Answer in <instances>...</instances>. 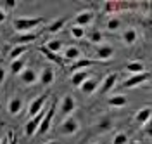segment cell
Listing matches in <instances>:
<instances>
[{"mask_svg":"<svg viewBox=\"0 0 152 144\" xmlns=\"http://www.w3.org/2000/svg\"><path fill=\"white\" fill-rule=\"evenodd\" d=\"M40 24H43V18H18V19H14V30L19 33H29Z\"/></svg>","mask_w":152,"mask_h":144,"instance_id":"obj_1","label":"cell"},{"mask_svg":"<svg viewBox=\"0 0 152 144\" xmlns=\"http://www.w3.org/2000/svg\"><path fill=\"white\" fill-rule=\"evenodd\" d=\"M78 130H80V122L75 116H66L62 123L59 125V132L62 135H75Z\"/></svg>","mask_w":152,"mask_h":144,"instance_id":"obj_2","label":"cell"},{"mask_svg":"<svg viewBox=\"0 0 152 144\" xmlns=\"http://www.w3.org/2000/svg\"><path fill=\"white\" fill-rule=\"evenodd\" d=\"M47 113V108H43L38 115H35L33 118H29L28 123L24 125V135H28V137H33V135H37V130L38 127H40V122H42V118L45 116Z\"/></svg>","mask_w":152,"mask_h":144,"instance_id":"obj_3","label":"cell"},{"mask_svg":"<svg viewBox=\"0 0 152 144\" xmlns=\"http://www.w3.org/2000/svg\"><path fill=\"white\" fill-rule=\"evenodd\" d=\"M54 115H56V104H50L47 108L45 116H43L42 122H40V127H38V130H37V135H43V134H47L48 130H50V125H52Z\"/></svg>","mask_w":152,"mask_h":144,"instance_id":"obj_4","label":"cell"},{"mask_svg":"<svg viewBox=\"0 0 152 144\" xmlns=\"http://www.w3.org/2000/svg\"><path fill=\"white\" fill-rule=\"evenodd\" d=\"M95 19V14L92 10H81L78 12L73 19V26H80V28H86L88 24H92Z\"/></svg>","mask_w":152,"mask_h":144,"instance_id":"obj_5","label":"cell"},{"mask_svg":"<svg viewBox=\"0 0 152 144\" xmlns=\"http://www.w3.org/2000/svg\"><path fill=\"white\" fill-rule=\"evenodd\" d=\"M135 7V4L133 2H116V0H109V2H105V5H104V10L107 12V14H116V12H119V10H128V9H133Z\"/></svg>","mask_w":152,"mask_h":144,"instance_id":"obj_6","label":"cell"},{"mask_svg":"<svg viewBox=\"0 0 152 144\" xmlns=\"http://www.w3.org/2000/svg\"><path fill=\"white\" fill-rule=\"evenodd\" d=\"M149 78H151V73L149 71H142L138 75H133V77L126 78L123 82V87L124 89H133V87H138L142 83H145V82H149Z\"/></svg>","mask_w":152,"mask_h":144,"instance_id":"obj_7","label":"cell"},{"mask_svg":"<svg viewBox=\"0 0 152 144\" xmlns=\"http://www.w3.org/2000/svg\"><path fill=\"white\" fill-rule=\"evenodd\" d=\"M47 94H42V96H38L33 103H29L28 106V116L29 118H33L35 115H38L43 108H45V103H47Z\"/></svg>","mask_w":152,"mask_h":144,"instance_id":"obj_8","label":"cell"},{"mask_svg":"<svg viewBox=\"0 0 152 144\" xmlns=\"http://www.w3.org/2000/svg\"><path fill=\"white\" fill-rule=\"evenodd\" d=\"M19 80H21V83H24V85H35L38 82V73L33 68H24V69L19 73Z\"/></svg>","mask_w":152,"mask_h":144,"instance_id":"obj_9","label":"cell"},{"mask_svg":"<svg viewBox=\"0 0 152 144\" xmlns=\"http://www.w3.org/2000/svg\"><path fill=\"white\" fill-rule=\"evenodd\" d=\"M76 109V101L75 97L71 96V94H67V96L62 97V101H61V113L64 116H71V113Z\"/></svg>","mask_w":152,"mask_h":144,"instance_id":"obj_10","label":"cell"},{"mask_svg":"<svg viewBox=\"0 0 152 144\" xmlns=\"http://www.w3.org/2000/svg\"><path fill=\"white\" fill-rule=\"evenodd\" d=\"M118 77H119L118 73H109V75L102 80V83H100V94H107V92H111L114 87H116Z\"/></svg>","mask_w":152,"mask_h":144,"instance_id":"obj_11","label":"cell"},{"mask_svg":"<svg viewBox=\"0 0 152 144\" xmlns=\"http://www.w3.org/2000/svg\"><path fill=\"white\" fill-rule=\"evenodd\" d=\"M97 89H99V80H97V78H94V77H90L88 80H85V82L80 85V90H81L83 94H86V96L94 94Z\"/></svg>","mask_w":152,"mask_h":144,"instance_id":"obj_12","label":"cell"},{"mask_svg":"<svg viewBox=\"0 0 152 144\" xmlns=\"http://www.w3.org/2000/svg\"><path fill=\"white\" fill-rule=\"evenodd\" d=\"M90 77H92V75H90V71H88V69L75 71V73L71 75V85H73V87H78V89H80V85H81L85 80H88Z\"/></svg>","mask_w":152,"mask_h":144,"instance_id":"obj_13","label":"cell"},{"mask_svg":"<svg viewBox=\"0 0 152 144\" xmlns=\"http://www.w3.org/2000/svg\"><path fill=\"white\" fill-rule=\"evenodd\" d=\"M54 78H56V73H54L52 68H43V69L38 73V82H40L42 85H50V83L54 82Z\"/></svg>","mask_w":152,"mask_h":144,"instance_id":"obj_14","label":"cell"},{"mask_svg":"<svg viewBox=\"0 0 152 144\" xmlns=\"http://www.w3.org/2000/svg\"><path fill=\"white\" fill-rule=\"evenodd\" d=\"M38 37H40V35H38L37 31H29V33H21V35L16 37L12 42H14L16 45H28L29 42H35Z\"/></svg>","mask_w":152,"mask_h":144,"instance_id":"obj_15","label":"cell"},{"mask_svg":"<svg viewBox=\"0 0 152 144\" xmlns=\"http://www.w3.org/2000/svg\"><path fill=\"white\" fill-rule=\"evenodd\" d=\"M7 111H9L10 116H16L23 111V99L21 97H12L7 104Z\"/></svg>","mask_w":152,"mask_h":144,"instance_id":"obj_16","label":"cell"},{"mask_svg":"<svg viewBox=\"0 0 152 144\" xmlns=\"http://www.w3.org/2000/svg\"><path fill=\"white\" fill-rule=\"evenodd\" d=\"M97 59L99 61H109V59H113L114 56V49L111 45H100V47H97Z\"/></svg>","mask_w":152,"mask_h":144,"instance_id":"obj_17","label":"cell"},{"mask_svg":"<svg viewBox=\"0 0 152 144\" xmlns=\"http://www.w3.org/2000/svg\"><path fill=\"white\" fill-rule=\"evenodd\" d=\"M151 115H152V108H151V106H145V108H142L140 111H137V115H135V122H137V123H140V125L149 123Z\"/></svg>","mask_w":152,"mask_h":144,"instance_id":"obj_18","label":"cell"},{"mask_svg":"<svg viewBox=\"0 0 152 144\" xmlns=\"http://www.w3.org/2000/svg\"><path fill=\"white\" fill-rule=\"evenodd\" d=\"M80 58H81V50L75 45L64 49V52H62V61H78Z\"/></svg>","mask_w":152,"mask_h":144,"instance_id":"obj_19","label":"cell"},{"mask_svg":"<svg viewBox=\"0 0 152 144\" xmlns=\"http://www.w3.org/2000/svg\"><path fill=\"white\" fill-rule=\"evenodd\" d=\"M38 50H40V52H42V54L48 59V61L56 63V64H59V66H64V61H62V58H61L59 54H54V52H50L48 49H45V45H40V47H38Z\"/></svg>","mask_w":152,"mask_h":144,"instance_id":"obj_20","label":"cell"},{"mask_svg":"<svg viewBox=\"0 0 152 144\" xmlns=\"http://www.w3.org/2000/svg\"><path fill=\"white\" fill-rule=\"evenodd\" d=\"M126 103H128V97L123 96V94L111 96L109 99H107V104L113 106V108H123V106H126Z\"/></svg>","mask_w":152,"mask_h":144,"instance_id":"obj_21","label":"cell"},{"mask_svg":"<svg viewBox=\"0 0 152 144\" xmlns=\"http://www.w3.org/2000/svg\"><path fill=\"white\" fill-rule=\"evenodd\" d=\"M92 64H95L94 59H88V58H80L78 61H75V64L71 66V69H73V73L75 71H81L83 68H90Z\"/></svg>","mask_w":152,"mask_h":144,"instance_id":"obj_22","label":"cell"},{"mask_svg":"<svg viewBox=\"0 0 152 144\" xmlns=\"http://www.w3.org/2000/svg\"><path fill=\"white\" fill-rule=\"evenodd\" d=\"M24 68H26V59L24 58H19V59L10 61V71H12L14 75H19Z\"/></svg>","mask_w":152,"mask_h":144,"instance_id":"obj_23","label":"cell"},{"mask_svg":"<svg viewBox=\"0 0 152 144\" xmlns=\"http://www.w3.org/2000/svg\"><path fill=\"white\" fill-rule=\"evenodd\" d=\"M66 21H67L66 18H59V19L52 21V23L47 26V33H57V31H61V30L64 28Z\"/></svg>","mask_w":152,"mask_h":144,"instance_id":"obj_24","label":"cell"},{"mask_svg":"<svg viewBox=\"0 0 152 144\" xmlns=\"http://www.w3.org/2000/svg\"><path fill=\"white\" fill-rule=\"evenodd\" d=\"M26 50H28V45H14V47L10 49V52H9L10 61L23 58V54H26Z\"/></svg>","mask_w":152,"mask_h":144,"instance_id":"obj_25","label":"cell"},{"mask_svg":"<svg viewBox=\"0 0 152 144\" xmlns=\"http://www.w3.org/2000/svg\"><path fill=\"white\" fill-rule=\"evenodd\" d=\"M45 49H48V50L54 52V54H59V52L64 49V44H62L61 40H57V38H52V40H48L47 44H45Z\"/></svg>","mask_w":152,"mask_h":144,"instance_id":"obj_26","label":"cell"},{"mask_svg":"<svg viewBox=\"0 0 152 144\" xmlns=\"http://www.w3.org/2000/svg\"><path fill=\"white\" fill-rule=\"evenodd\" d=\"M124 69L130 71V73H133V75H138V73L145 71V69H143V64L140 63V61H130V63H126Z\"/></svg>","mask_w":152,"mask_h":144,"instance_id":"obj_27","label":"cell"},{"mask_svg":"<svg viewBox=\"0 0 152 144\" xmlns=\"http://www.w3.org/2000/svg\"><path fill=\"white\" fill-rule=\"evenodd\" d=\"M137 38H138V33H137V30H133V28H128L123 33V40L126 45H133L137 42Z\"/></svg>","mask_w":152,"mask_h":144,"instance_id":"obj_28","label":"cell"},{"mask_svg":"<svg viewBox=\"0 0 152 144\" xmlns=\"http://www.w3.org/2000/svg\"><path fill=\"white\" fill-rule=\"evenodd\" d=\"M113 144H128V135H126V132H116L113 137Z\"/></svg>","mask_w":152,"mask_h":144,"instance_id":"obj_29","label":"cell"},{"mask_svg":"<svg viewBox=\"0 0 152 144\" xmlns=\"http://www.w3.org/2000/svg\"><path fill=\"white\" fill-rule=\"evenodd\" d=\"M119 28H121V19L119 18H111L107 21V30L109 31H118Z\"/></svg>","mask_w":152,"mask_h":144,"instance_id":"obj_30","label":"cell"},{"mask_svg":"<svg viewBox=\"0 0 152 144\" xmlns=\"http://www.w3.org/2000/svg\"><path fill=\"white\" fill-rule=\"evenodd\" d=\"M109 128H113V120H111V118H104V120L99 122V127H97L99 132H105V130H109Z\"/></svg>","mask_w":152,"mask_h":144,"instance_id":"obj_31","label":"cell"},{"mask_svg":"<svg viewBox=\"0 0 152 144\" xmlns=\"http://www.w3.org/2000/svg\"><path fill=\"white\" fill-rule=\"evenodd\" d=\"M88 40H90L92 44H99V42H102V40H104V35H102V31L94 30V31L88 35Z\"/></svg>","mask_w":152,"mask_h":144,"instance_id":"obj_32","label":"cell"},{"mask_svg":"<svg viewBox=\"0 0 152 144\" xmlns=\"http://www.w3.org/2000/svg\"><path fill=\"white\" fill-rule=\"evenodd\" d=\"M71 37L76 40L83 38L85 37V28H80V26H71Z\"/></svg>","mask_w":152,"mask_h":144,"instance_id":"obj_33","label":"cell"},{"mask_svg":"<svg viewBox=\"0 0 152 144\" xmlns=\"http://www.w3.org/2000/svg\"><path fill=\"white\" fill-rule=\"evenodd\" d=\"M16 5H18V4H16V0H5V2H4V7H5L7 10H12Z\"/></svg>","mask_w":152,"mask_h":144,"instance_id":"obj_34","label":"cell"},{"mask_svg":"<svg viewBox=\"0 0 152 144\" xmlns=\"http://www.w3.org/2000/svg\"><path fill=\"white\" fill-rule=\"evenodd\" d=\"M7 135H9V144H18V137L14 135V132L10 130V132H7Z\"/></svg>","mask_w":152,"mask_h":144,"instance_id":"obj_35","label":"cell"},{"mask_svg":"<svg viewBox=\"0 0 152 144\" xmlns=\"http://www.w3.org/2000/svg\"><path fill=\"white\" fill-rule=\"evenodd\" d=\"M5 82V69L0 66V87H2V83Z\"/></svg>","mask_w":152,"mask_h":144,"instance_id":"obj_36","label":"cell"},{"mask_svg":"<svg viewBox=\"0 0 152 144\" xmlns=\"http://www.w3.org/2000/svg\"><path fill=\"white\" fill-rule=\"evenodd\" d=\"M5 19H7V12H5V10L0 7V24H2V23H4Z\"/></svg>","mask_w":152,"mask_h":144,"instance_id":"obj_37","label":"cell"},{"mask_svg":"<svg viewBox=\"0 0 152 144\" xmlns=\"http://www.w3.org/2000/svg\"><path fill=\"white\" fill-rule=\"evenodd\" d=\"M0 144H9V135H5V137H2V141Z\"/></svg>","mask_w":152,"mask_h":144,"instance_id":"obj_38","label":"cell"},{"mask_svg":"<svg viewBox=\"0 0 152 144\" xmlns=\"http://www.w3.org/2000/svg\"><path fill=\"white\" fill-rule=\"evenodd\" d=\"M45 144H59L57 141H50V143H45Z\"/></svg>","mask_w":152,"mask_h":144,"instance_id":"obj_39","label":"cell"},{"mask_svg":"<svg viewBox=\"0 0 152 144\" xmlns=\"http://www.w3.org/2000/svg\"><path fill=\"white\" fill-rule=\"evenodd\" d=\"M0 141H2V123H0Z\"/></svg>","mask_w":152,"mask_h":144,"instance_id":"obj_40","label":"cell"},{"mask_svg":"<svg viewBox=\"0 0 152 144\" xmlns=\"http://www.w3.org/2000/svg\"><path fill=\"white\" fill-rule=\"evenodd\" d=\"M99 144H104V143H99Z\"/></svg>","mask_w":152,"mask_h":144,"instance_id":"obj_41","label":"cell"}]
</instances>
